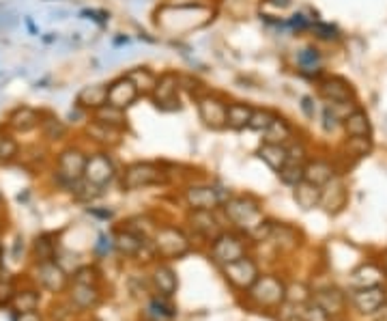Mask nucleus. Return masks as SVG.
<instances>
[{"label": "nucleus", "mask_w": 387, "mask_h": 321, "mask_svg": "<svg viewBox=\"0 0 387 321\" xmlns=\"http://www.w3.org/2000/svg\"><path fill=\"white\" fill-rule=\"evenodd\" d=\"M224 212H226V216H228V220L232 224H237L241 231H246V235H248V233L256 224H260L265 220L258 200L252 198V196H232V198H226L224 200Z\"/></svg>", "instance_id": "f257e3e1"}, {"label": "nucleus", "mask_w": 387, "mask_h": 321, "mask_svg": "<svg viewBox=\"0 0 387 321\" xmlns=\"http://www.w3.org/2000/svg\"><path fill=\"white\" fill-rule=\"evenodd\" d=\"M84 166H86V153L78 147H67L56 158V182L65 186L67 190H73L76 184L84 179Z\"/></svg>", "instance_id": "f03ea898"}, {"label": "nucleus", "mask_w": 387, "mask_h": 321, "mask_svg": "<svg viewBox=\"0 0 387 321\" xmlns=\"http://www.w3.org/2000/svg\"><path fill=\"white\" fill-rule=\"evenodd\" d=\"M153 248L162 259H181L192 250V244L181 228L162 226L153 235Z\"/></svg>", "instance_id": "7ed1b4c3"}, {"label": "nucleus", "mask_w": 387, "mask_h": 321, "mask_svg": "<svg viewBox=\"0 0 387 321\" xmlns=\"http://www.w3.org/2000/svg\"><path fill=\"white\" fill-rule=\"evenodd\" d=\"M164 179H166V175L157 164H153V162H134L125 168L123 177H121V186H123V190L134 192V190H142V188H148V186L164 184Z\"/></svg>", "instance_id": "20e7f679"}, {"label": "nucleus", "mask_w": 387, "mask_h": 321, "mask_svg": "<svg viewBox=\"0 0 387 321\" xmlns=\"http://www.w3.org/2000/svg\"><path fill=\"white\" fill-rule=\"evenodd\" d=\"M248 294L250 300L262 308H280L286 302V285L276 276H258Z\"/></svg>", "instance_id": "39448f33"}, {"label": "nucleus", "mask_w": 387, "mask_h": 321, "mask_svg": "<svg viewBox=\"0 0 387 321\" xmlns=\"http://www.w3.org/2000/svg\"><path fill=\"white\" fill-rule=\"evenodd\" d=\"M178 91H181V82H178V74L166 71L157 78L155 91L151 93V102L162 112H176L181 110V100H178Z\"/></svg>", "instance_id": "423d86ee"}, {"label": "nucleus", "mask_w": 387, "mask_h": 321, "mask_svg": "<svg viewBox=\"0 0 387 321\" xmlns=\"http://www.w3.org/2000/svg\"><path fill=\"white\" fill-rule=\"evenodd\" d=\"M246 257V242L244 238L234 235V233H220L211 244V259L218 266H228L232 261Z\"/></svg>", "instance_id": "0eeeda50"}, {"label": "nucleus", "mask_w": 387, "mask_h": 321, "mask_svg": "<svg viewBox=\"0 0 387 321\" xmlns=\"http://www.w3.org/2000/svg\"><path fill=\"white\" fill-rule=\"evenodd\" d=\"M116 177V166L110 160L108 153H93L86 156V166H84V179L88 184H93L97 188H106L108 184H112V179Z\"/></svg>", "instance_id": "6e6552de"}, {"label": "nucleus", "mask_w": 387, "mask_h": 321, "mask_svg": "<svg viewBox=\"0 0 387 321\" xmlns=\"http://www.w3.org/2000/svg\"><path fill=\"white\" fill-rule=\"evenodd\" d=\"M222 272L234 289H241V291H248L260 276L258 266L250 257H241V259L232 261V264L222 268Z\"/></svg>", "instance_id": "1a4fd4ad"}, {"label": "nucleus", "mask_w": 387, "mask_h": 321, "mask_svg": "<svg viewBox=\"0 0 387 321\" xmlns=\"http://www.w3.org/2000/svg\"><path fill=\"white\" fill-rule=\"evenodd\" d=\"M200 121L209 130H224L226 128V102L220 95L206 93L200 100H196Z\"/></svg>", "instance_id": "9d476101"}, {"label": "nucleus", "mask_w": 387, "mask_h": 321, "mask_svg": "<svg viewBox=\"0 0 387 321\" xmlns=\"http://www.w3.org/2000/svg\"><path fill=\"white\" fill-rule=\"evenodd\" d=\"M41 125V110L28 104H20L9 110L7 119H5V130L15 132V134H28L35 132Z\"/></svg>", "instance_id": "9b49d317"}, {"label": "nucleus", "mask_w": 387, "mask_h": 321, "mask_svg": "<svg viewBox=\"0 0 387 321\" xmlns=\"http://www.w3.org/2000/svg\"><path fill=\"white\" fill-rule=\"evenodd\" d=\"M185 200L192 210L216 212L220 205H224L226 198L213 186H190L185 190Z\"/></svg>", "instance_id": "f8f14e48"}, {"label": "nucleus", "mask_w": 387, "mask_h": 321, "mask_svg": "<svg viewBox=\"0 0 387 321\" xmlns=\"http://www.w3.org/2000/svg\"><path fill=\"white\" fill-rule=\"evenodd\" d=\"M140 97L136 84L123 74L121 78H116L108 84V104L110 106H116L121 110H127L129 106L136 104V100Z\"/></svg>", "instance_id": "ddd939ff"}, {"label": "nucleus", "mask_w": 387, "mask_h": 321, "mask_svg": "<svg viewBox=\"0 0 387 321\" xmlns=\"http://www.w3.org/2000/svg\"><path fill=\"white\" fill-rule=\"evenodd\" d=\"M318 93H321V97H323L327 104H342V102H353V97H355V93H353V86H351L346 80H342V78H336V76L321 80V84H318Z\"/></svg>", "instance_id": "4468645a"}, {"label": "nucleus", "mask_w": 387, "mask_h": 321, "mask_svg": "<svg viewBox=\"0 0 387 321\" xmlns=\"http://www.w3.org/2000/svg\"><path fill=\"white\" fill-rule=\"evenodd\" d=\"M355 308L364 315H374L383 304H385V289L381 285L377 287H366V289H353L351 296Z\"/></svg>", "instance_id": "2eb2a0df"}, {"label": "nucleus", "mask_w": 387, "mask_h": 321, "mask_svg": "<svg viewBox=\"0 0 387 321\" xmlns=\"http://www.w3.org/2000/svg\"><path fill=\"white\" fill-rule=\"evenodd\" d=\"M37 280L43 289L52 291V294H61L67 287V272L56 264V261H43L37 268Z\"/></svg>", "instance_id": "dca6fc26"}, {"label": "nucleus", "mask_w": 387, "mask_h": 321, "mask_svg": "<svg viewBox=\"0 0 387 321\" xmlns=\"http://www.w3.org/2000/svg\"><path fill=\"white\" fill-rule=\"evenodd\" d=\"M108 104V84L97 82V84H86L76 95V106H80L86 112H95L97 108Z\"/></svg>", "instance_id": "f3484780"}, {"label": "nucleus", "mask_w": 387, "mask_h": 321, "mask_svg": "<svg viewBox=\"0 0 387 321\" xmlns=\"http://www.w3.org/2000/svg\"><path fill=\"white\" fill-rule=\"evenodd\" d=\"M321 205L327 214H338L346 205V188L338 177L321 188Z\"/></svg>", "instance_id": "a211bd4d"}, {"label": "nucleus", "mask_w": 387, "mask_h": 321, "mask_svg": "<svg viewBox=\"0 0 387 321\" xmlns=\"http://www.w3.org/2000/svg\"><path fill=\"white\" fill-rule=\"evenodd\" d=\"M190 224H192V228L198 233V235H202L204 240H209V242H213L222 233V226H220V222H218L213 212L194 210L192 216H190Z\"/></svg>", "instance_id": "6ab92c4d"}, {"label": "nucleus", "mask_w": 387, "mask_h": 321, "mask_svg": "<svg viewBox=\"0 0 387 321\" xmlns=\"http://www.w3.org/2000/svg\"><path fill=\"white\" fill-rule=\"evenodd\" d=\"M41 134L45 140L56 142V140H63L69 134V123L63 121L61 116L50 112V110H41V125H39Z\"/></svg>", "instance_id": "aec40b11"}, {"label": "nucleus", "mask_w": 387, "mask_h": 321, "mask_svg": "<svg viewBox=\"0 0 387 321\" xmlns=\"http://www.w3.org/2000/svg\"><path fill=\"white\" fill-rule=\"evenodd\" d=\"M146 246L144 235L136 231H118L114 235V250H118L125 257H138Z\"/></svg>", "instance_id": "412c9836"}, {"label": "nucleus", "mask_w": 387, "mask_h": 321, "mask_svg": "<svg viewBox=\"0 0 387 321\" xmlns=\"http://www.w3.org/2000/svg\"><path fill=\"white\" fill-rule=\"evenodd\" d=\"M252 112L254 108L246 102H232L226 106V128L234 130V132H241L250 125L252 119Z\"/></svg>", "instance_id": "4be33fe9"}, {"label": "nucleus", "mask_w": 387, "mask_h": 321, "mask_svg": "<svg viewBox=\"0 0 387 321\" xmlns=\"http://www.w3.org/2000/svg\"><path fill=\"white\" fill-rule=\"evenodd\" d=\"M336 177V170L330 162H325V160H314V162H308L304 166V179L323 188L327 186L332 179Z\"/></svg>", "instance_id": "5701e85b"}, {"label": "nucleus", "mask_w": 387, "mask_h": 321, "mask_svg": "<svg viewBox=\"0 0 387 321\" xmlns=\"http://www.w3.org/2000/svg\"><path fill=\"white\" fill-rule=\"evenodd\" d=\"M293 198L297 203V207H302L304 212H310L321 205V188L304 179L293 188Z\"/></svg>", "instance_id": "b1692460"}, {"label": "nucleus", "mask_w": 387, "mask_h": 321, "mask_svg": "<svg viewBox=\"0 0 387 321\" xmlns=\"http://www.w3.org/2000/svg\"><path fill=\"white\" fill-rule=\"evenodd\" d=\"M256 156L269 166L272 170H282L284 164L288 162V151H286V144H274V142H262Z\"/></svg>", "instance_id": "393cba45"}, {"label": "nucleus", "mask_w": 387, "mask_h": 321, "mask_svg": "<svg viewBox=\"0 0 387 321\" xmlns=\"http://www.w3.org/2000/svg\"><path fill=\"white\" fill-rule=\"evenodd\" d=\"M93 121H97V123H101V125H108V128H112V130L123 132V130L127 128V114H125V110H121V108L106 104V106H101V108H97V110L93 112Z\"/></svg>", "instance_id": "a878e982"}, {"label": "nucleus", "mask_w": 387, "mask_h": 321, "mask_svg": "<svg viewBox=\"0 0 387 321\" xmlns=\"http://www.w3.org/2000/svg\"><path fill=\"white\" fill-rule=\"evenodd\" d=\"M314 302L325 308L330 315H336L344 308L346 304V296L342 294V291L338 287H327V289H321L314 294Z\"/></svg>", "instance_id": "bb28decb"}, {"label": "nucleus", "mask_w": 387, "mask_h": 321, "mask_svg": "<svg viewBox=\"0 0 387 321\" xmlns=\"http://www.w3.org/2000/svg\"><path fill=\"white\" fill-rule=\"evenodd\" d=\"M297 65H300V71L308 78H318L323 71V54L316 48H304L300 54H297Z\"/></svg>", "instance_id": "cd10ccee"}, {"label": "nucleus", "mask_w": 387, "mask_h": 321, "mask_svg": "<svg viewBox=\"0 0 387 321\" xmlns=\"http://www.w3.org/2000/svg\"><path fill=\"white\" fill-rule=\"evenodd\" d=\"M383 280V270H379L372 264H364L351 274V287L353 289H366V287H377Z\"/></svg>", "instance_id": "c85d7f7f"}, {"label": "nucleus", "mask_w": 387, "mask_h": 321, "mask_svg": "<svg viewBox=\"0 0 387 321\" xmlns=\"http://www.w3.org/2000/svg\"><path fill=\"white\" fill-rule=\"evenodd\" d=\"M342 128L346 132V136H370L372 134V125L368 114L360 108H355L346 119L342 121Z\"/></svg>", "instance_id": "c756f323"}, {"label": "nucleus", "mask_w": 387, "mask_h": 321, "mask_svg": "<svg viewBox=\"0 0 387 321\" xmlns=\"http://www.w3.org/2000/svg\"><path fill=\"white\" fill-rule=\"evenodd\" d=\"M134 84L140 95H148L151 97V93L155 91V84H157V76L148 69V67H134L125 74Z\"/></svg>", "instance_id": "7c9ffc66"}, {"label": "nucleus", "mask_w": 387, "mask_h": 321, "mask_svg": "<svg viewBox=\"0 0 387 321\" xmlns=\"http://www.w3.org/2000/svg\"><path fill=\"white\" fill-rule=\"evenodd\" d=\"M293 138V128L288 125V121H284L282 116H274V121L269 123L262 132V142H274V144H286Z\"/></svg>", "instance_id": "2f4dec72"}, {"label": "nucleus", "mask_w": 387, "mask_h": 321, "mask_svg": "<svg viewBox=\"0 0 387 321\" xmlns=\"http://www.w3.org/2000/svg\"><path fill=\"white\" fill-rule=\"evenodd\" d=\"M153 282H155V287H157L160 294H162V296H168V298H172V296L176 294V289H178V278H176L174 270L168 268V266H157V268H155V272H153Z\"/></svg>", "instance_id": "473e14b6"}, {"label": "nucleus", "mask_w": 387, "mask_h": 321, "mask_svg": "<svg viewBox=\"0 0 387 321\" xmlns=\"http://www.w3.org/2000/svg\"><path fill=\"white\" fill-rule=\"evenodd\" d=\"M71 302L86 310V308H93L99 304V291L97 287H91V285H76L73 282V289H71Z\"/></svg>", "instance_id": "72a5a7b5"}, {"label": "nucleus", "mask_w": 387, "mask_h": 321, "mask_svg": "<svg viewBox=\"0 0 387 321\" xmlns=\"http://www.w3.org/2000/svg\"><path fill=\"white\" fill-rule=\"evenodd\" d=\"M39 302H41V298H39L37 291H33V289L15 291V296L11 300V308H13L15 315H20V313H33V310L39 308Z\"/></svg>", "instance_id": "f704fd0d"}, {"label": "nucleus", "mask_w": 387, "mask_h": 321, "mask_svg": "<svg viewBox=\"0 0 387 321\" xmlns=\"http://www.w3.org/2000/svg\"><path fill=\"white\" fill-rule=\"evenodd\" d=\"M269 240H274L280 250H293L300 244V233L288 224H274V233Z\"/></svg>", "instance_id": "c9c22d12"}, {"label": "nucleus", "mask_w": 387, "mask_h": 321, "mask_svg": "<svg viewBox=\"0 0 387 321\" xmlns=\"http://www.w3.org/2000/svg\"><path fill=\"white\" fill-rule=\"evenodd\" d=\"M35 257L39 264H43V261H54L56 254H58V244H56V235H52V233H43V235H39L35 240Z\"/></svg>", "instance_id": "e433bc0d"}, {"label": "nucleus", "mask_w": 387, "mask_h": 321, "mask_svg": "<svg viewBox=\"0 0 387 321\" xmlns=\"http://www.w3.org/2000/svg\"><path fill=\"white\" fill-rule=\"evenodd\" d=\"M86 132H88V136L95 138L97 142L110 144V147H114V144L121 142V138H118V136H121V132L112 130V128H108V125H101V123H97V121H91V125L86 128Z\"/></svg>", "instance_id": "4c0bfd02"}, {"label": "nucleus", "mask_w": 387, "mask_h": 321, "mask_svg": "<svg viewBox=\"0 0 387 321\" xmlns=\"http://www.w3.org/2000/svg\"><path fill=\"white\" fill-rule=\"evenodd\" d=\"M20 158V144L9 134V130H0V164H11Z\"/></svg>", "instance_id": "58836bf2"}, {"label": "nucleus", "mask_w": 387, "mask_h": 321, "mask_svg": "<svg viewBox=\"0 0 387 321\" xmlns=\"http://www.w3.org/2000/svg\"><path fill=\"white\" fill-rule=\"evenodd\" d=\"M346 151L353 158H366L372 151V140H370V136H349V140H346Z\"/></svg>", "instance_id": "ea45409f"}, {"label": "nucleus", "mask_w": 387, "mask_h": 321, "mask_svg": "<svg viewBox=\"0 0 387 321\" xmlns=\"http://www.w3.org/2000/svg\"><path fill=\"white\" fill-rule=\"evenodd\" d=\"M278 177L282 179V184L295 188L300 182H304V166L302 164H290L286 162L282 170H278Z\"/></svg>", "instance_id": "a19ab883"}, {"label": "nucleus", "mask_w": 387, "mask_h": 321, "mask_svg": "<svg viewBox=\"0 0 387 321\" xmlns=\"http://www.w3.org/2000/svg\"><path fill=\"white\" fill-rule=\"evenodd\" d=\"M274 116H276V114H274L272 110H267V108H254L248 130H254V132H265L267 128H269V123L274 121Z\"/></svg>", "instance_id": "79ce46f5"}, {"label": "nucleus", "mask_w": 387, "mask_h": 321, "mask_svg": "<svg viewBox=\"0 0 387 321\" xmlns=\"http://www.w3.org/2000/svg\"><path fill=\"white\" fill-rule=\"evenodd\" d=\"M97 280H99V272L91 266H80L76 272H73V282L76 285H91V287H97Z\"/></svg>", "instance_id": "37998d69"}, {"label": "nucleus", "mask_w": 387, "mask_h": 321, "mask_svg": "<svg viewBox=\"0 0 387 321\" xmlns=\"http://www.w3.org/2000/svg\"><path fill=\"white\" fill-rule=\"evenodd\" d=\"M151 310H153V315H157V317H168V319L176 315V306L170 302L168 296H162V294H160V298H153V300H151Z\"/></svg>", "instance_id": "c03bdc74"}, {"label": "nucleus", "mask_w": 387, "mask_h": 321, "mask_svg": "<svg viewBox=\"0 0 387 321\" xmlns=\"http://www.w3.org/2000/svg\"><path fill=\"white\" fill-rule=\"evenodd\" d=\"M304 306H306V304L284 302V304L280 306V321H306V317H304Z\"/></svg>", "instance_id": "a18cd8bd"}, {"label": "nucleus", "mask_w": 387, "mask_h": 321, "mask_svg": "<svg viewBox=\"0 0 387 321\" xmlns=\"http://www.w3.org/2000/svg\"><path fill=\"white\" fill-rule=\"evenodd\" d=\"M274 224H276V222H272V220L265 218L260 224H256V226L248 233V238H250L252 242H269L272 233H274Z\"/></svg>", "instance_id": "49530a36"}, {"label": "nucleus", "mask_w": 387, "mask_h": 321, "mask_svg": "<svg viewBox=\"0 0 387 321\" xmlns=\"http://www.w3.org/2000/svg\"><path fill=\"white\" fill-rule=\"evenodd\" d=\"M310 31H312L318 39H323V41H334V39H338V28H336V26H332V24H325V22H312Z\"/></svg>", "instance_id": "de8ad7c7"}, {"label": "nucleus", "mask_w": 387, "mask_h": 321, "mask_svg": "<svg viewBox=\"0 0 387 321\" xmlns=\"http://www.w3.org/2000/svg\"><path fill=\"white\" fill-rule=\"evenodd\" d=\"M342 125V119L336 114V110L327 104L325 108H323V130L327 132V134H334L338 128Z\"/></svg>", "instance_id": "09e8293b"}, {"label": "nucleus", "mask_w": 387, "mask_h": 321, "mask_svg": "<svg viewBox=\"0 0 387 321\" xmlns=\"http://www.w3.org/2000/svg\"><path fill=\"white\" fill-rule=\"evenodd\" d=\"M286 151H288V162L290 164H302V166H306V160H308V151H306V147H304V142H290L288 147H286Z\"/></svg>", "instance_id": "8fccbe9b"}, {"label": "nucleus", "mask_w": 387, "mask_h": 321, "mask_svg": "<svg viewBox=\"0 0 387 321\" xmlns=\"http://www.w3.org/2000/svg\"><path fill=\"white\" fill-rule=\"evenodd\" d=\"M304 317H306V321H332L330 317V313H327L325 308H321L316 302H310V304H306L304 306Z\"/></svg>", "instance_id": "3c124183"}, {"label": "nucleus", "mask_w": 387, "mask_h": 321, "mask_svg": "<svg viewBox=\"0 0 387 321\" xmlns=\"http://www.w3.org/2000/svg\"><path fill=\"white\" fill-rule=\"evenodd\" d=\"M286 302H293V304H306L308 302V291L304 285H293V287H286Z\"/></svg>", "instance_id": "603ef678"}, {"label": "nucleus", "mask_w": 387, "mask_h": 321, "mask_svg": "<svg viewBox=\"0 0 387 321\" xmlns=\"http://www.w3.org/2000/svg\"><path fill=\"white\" fill-rule=\"evenodd\" d=\"M15 296V287L9 278H0V308L11 306V300Z\"/></svg>", "instance_id": "864d4df0"}, {"label": "nucleus", "mask_w": 387, "mask_h": 321, "mask_svg": "<svg viewBox=\"0 0 387 321\" xmlns=\"http://www.w3.org/2000/svg\"><path fill=\"white\" fill-rule=\"evenodd\" d=\"M312 26V22L304 15V13H295L286 20V28H293V31L302 33V31H308V28Z\"/></svg>", "instance_id": "5fc2aeb1"}, {"label": "nucleus", "mask_w": 387, "mask_h": 321, "mask_svg": "<svg viewBox=\"0 0 387 321\" xmlns=\"http://www.w3.org/2000/svg\"><path fill=\"white\" fill-rule=\"evenodd\" d=\"M80 15L86 18V20H93V22H97V24H106V22L110 20V13L104 11V9H86V11H82Z\"/></svg>", "instance_id": "6e6d98bb"}, {"label": "nucleus", "mask_w": 387, "mask_h": 321, "mask_svg": "<svg viewBox=\"0 0 387 321\" xmlns=\"http://www.w3.org/2000/svg\"><path fill=\"white\" fill-rule=\"evenodd\" d=\"M300 108H302V112H304L306 119L314 121V116H316V104H314V97H310V95H304V97H302V104H300Z\"/></svg>", "instance_id": "4d7b16f0"}, {"label": "nucleus", "mask_w": 387, "mask_h": 321, "mask_svg": "<svg viewBox=\"0 0 387 321\" xmlns=\"http://www.w3.org/2000/svg\"><path fill=\"white\" fill-rule=\"evenodd\" d=\"M112 248H114V238H110V235H106V233H101V235L97 238V244H95L97 254H108Z\"/></svg>", "instance_id": "13d9d810"}, {"label": "nucleus", "mask_w": 387, "mask_h": 321, "mask_svg": "<svg viewBox=\"0 0 387 321\" xmlns=\"http://www.w3.org/2000/svg\"><path fill=\"white\" fill-rule=\"evenodd\" d=\"M15 321H43V319H41V315L37 310H33V313H20V315H15Z\"/></svg>", "instance_id": "bf43d9fd"}, {"label": "nucleus", "mask_w": 387, "mask_h": 321, "mask_svg": "<svg viewBox=\"0 0 387 321\" xmlns=\"http://www.w3.org/2000/svg\"><path fill=\"white\" fill-rule=\"evenodd\" d=\"M272 7H276V9H288L290 7V0H267Z\"/></svg>", "instance_id": "052dcab7"}, {"label": "nucleus", "mask_w": 387, "mask_h": 321, "mask_svg": "<svg viewBox=\"0 0 387 321\" xmlns=\"http://www.w3.org/2000/svg\"><path fill=\"white\" fill-rule=\"evenodd\" d=\"M374 315H377V321H387V304H383Z\"/></svg>", "instance_id": "680f3d73"}, {"label": "nucleus", "mask_w": 387, "mask_h": 321, "mask_svg": "<svg viewBox=\"0 0 387 321\" xmlns=\"http://www.w3.org/2000/svg\"><path fill=\"white\" fill-rule=\"evenodd\" d=\"M3 252H5V246H3V238H0V259H3Z\"/></svg>", "instance_id": "e2e57ef3"}, {"label": "nucleus", "mask_w": 387, "mask_h": 321, "mask_svg": "<svg viewBox=\"0 0 387 321\" xmlns=\"http://www.w3.org/2000/svg\"><path fill=\"white\" fill-rule=\"evenodd\" d=\"M3 205H5V198H3V192H0V210H3Z\"/></svg>", "instance_id": "0e129e2a"}, {"label": "nucleus", "mask_w": 387, "mask_h": 321, "mask_svg": "<svg viewBox=\"0 0 387 321\" xmlns=\"http://www.w3.org/2000/svg\"><path fill=\"white\" fill-rule=\"evenodd\" d=\"M385 272H387V254H385Z\"/></svg>", "instance_id": "69168bd1"}]
</instances>
